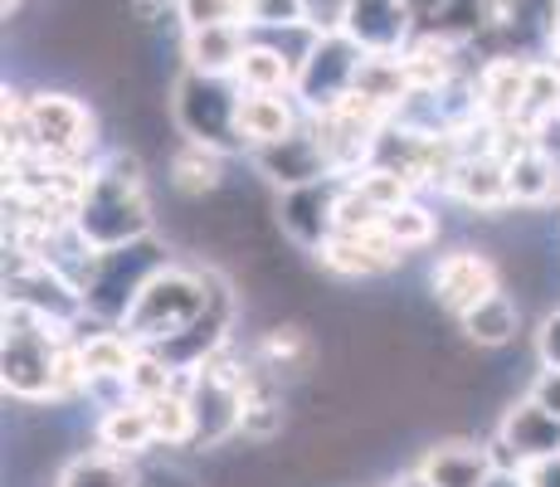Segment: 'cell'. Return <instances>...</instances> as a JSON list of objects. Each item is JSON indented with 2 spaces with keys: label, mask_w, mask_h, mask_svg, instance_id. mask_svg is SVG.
I'll return each instance as SVG.
<instances>
[{
  "label": "cell",
  "mask_w": 560,
  "mask_h": 487,
  "mask_svg": "<svg viewBox=\"0 0 560 487\" xmlns=\"http://www.w3.org/2000/svg\"><path fill=\"white\" fill-rule=\"evenodd\" d=\"M415 20L419 15L409 10V0H351L347 20H341V35L361 54H400L409 45Z\"/></svg>",
  "instance_id": "obj_7"
},
{
  "label": "cell",
  "mask_w": 560,
  "mask_h": 487,
  "mask_svg": "<svg viewBox=\"0 0 560 487\" xmlns=\"http://www.w3.org/2000/svg\"><path fill=\"white\" fill-rule=\"evenodd\" d=\"M83 375H103V381H127V371L137 366L132 337H117V332H98L79 346Z\"/></svg>",
  "instance_id": "obj_23"
},
{
  "label": "cell",
  "mask_w": 560,
  "mask_h": 487,
  "mask_svg": "<svg viewBox=\"0 0 560 487\" xmlns=\"http://www.w3.org/2000/svg\"><path fill=\"white\" fill-rule=\"evenodd\" d=\"M147 409H152V425H156V439L166 443H190L196 439V405H190L186 395H156L147 399Z\"/></svg>",
  "instance_id": "obj_25"
},
{
  "label": "cell",
  "mask_w": 560,
  "mask_h": 487,
  "mask_svg": "<svg viewBox=\"0 0 560 487\" xmlns=\"http://www.w3.org/2000/svg\"><path fill=\"white\" fill-rule=\"evenodd\" d=\"M127 390L132 399H156V395H171V366L161 356H137V366L127 371Z\"/></svg>",
  "instance_id": "obj_28"
},
{
  "label": "cell",
  "mask_w": 560,
  "mask_h": 487,
  "mask_svg": "<svg viewBox=\"0 0 560 487\" xmlns=\"http://www.w3.org/2000/svg\"><path fill=\"white\" fill-rule=\"evenodd\" d=\"M357 97L381 107L385 117L400 113L409 97H415V79L405 69V54H365L357 69Z\"/></svg>",
  "instance_id": "obj_13"
},
{
  "label": "cell",
  "mask_w": 560,
  "mask_h": 487,
  "mask_svg": "<svg viewBox=\"0 0 560 487\" xmlns=\"http://www.w3.org/2000/svg\"><path fill=\"white\" fill-rule=\"evenodd\" d=\"M98 434L107 449H117L127 459V453H142L147 443H156V425H152V409L142 405V399H132V405H117L103 415Z\"/></svg>",
  "instance_id": "obj_21"
},
{
  "label": "cell",
  "mask_w": 560,
  "mask_h": 487,
  "mask_svg": "<svg viewBox=\"0 0 560 487\" xmlns=\"http://www.w3.org/2000/svg\"><path fill=\"white\" fill-rule=\"evenodd\" d=\"M482 487H526V483H522V473H492Z\"/></svg>",
  "instance_id": "obj_36"
},
{
  "label": "cell",
  "mask_w": 560,
  "mask_h": 487,
  "mask_svg": "<svg viewBox=\"0 0 560 487\" xmlns=\"http://www.w3.org/2000/svg\"><path fill=\"white\" fill-rule=\"evenodd\" d=\"M522 483H526V487H560V453H556V459H532V463H522Z\"/></svg>",
  "instance_id": "obj_33"
},
{
  "label": "cell",
  "mask_w": 560,
  "mask_h": 487,
  "mask_svg": "<svg viewBox=\"0 0 560 487\" xmlns=\"http://www.w3.org/2000/svg\"><path fill=\"white\" fill-rule=\"evenodd\" d=\"M536 351H541L546 371H560V308L541 322V337H536Z\"/></svg>",
  "instance_id": "obj_32"
},
{
  "label": "cell",
  "mask_w": 560,
  "mask_h": 487,
  "mask_svg": "<svg viewBox=\"0 0 560 487\" xmlns=\"http://www.w3.org/2000/svg\"><path fill=\"white\" fill-rule=\"evenodd\" d=\"M79 234L93 254H117V248H132L152 224V205L142 195V166L137 156L117 151L107 156L98 171L89 176V190L79 200Z\"/></svg>",
  "instance_id": "obj_1"
},
{
  "label": "cell",
  "mask_w": 560,
  "mask_h": 487,
  "mask_svg": "<svg viewBox=\"0 0 560 487\" xmlns=\"http://www.w3.org/2000/svg\"><path fill=\"white\" fill-rule=\"evenodd\" d=\"M536 399H541L546 409H556V415H560V371H551L541 385H536Z\"/></svg>",
  "instance_id": "obj_34"
},
{
  "label": "cell",
  "mask_w": 560,
  "mask_h": 487,
  "mask_svg": "<svg viewBox=\"0 0 560 487\" xmlns=\"http://www.w3.org/2000/svg\"><path fill=\"white\" fill-rule=\"evenodd\" d=\"M63 356L54 341L49 312L15 302L5 308V390L20 399H49L59 395L63 381Z\"/></svg>",
  "instance_id": "obj_3"
},
{
  "label": "cell",
  "mask_w": 560,
  "mask_h": 487,
  "mask_svg": "<svg viewBox=\"0 0 560 487\" xmlns=\"http://www.w3.org/2000/svg\"><path fill=\"white\" fill-rule=\"evenodd\" d=\"M298 132V113L283 93H244L240 97V137L258 147H273Z\"/></svg>",
  "instance_id": "obj_17"
},
{
  "label": "cell",
  "mask_w": 560,
  "mask_h": 487,
  "mask_svg": "<svg viewBox=\"0 0 560 487\" xmlns=\"http://www.w3.org/2000/svg\"><path fill=\"white\" fill-rule=\"evenodd\" d=\"M176 15H180V25H186V30L230 25V20H240L230 0H176Z\"/></svg>",
  "instance_id": "obj_30"
},
{
  "label": "cell",
  "mask_w": 560,
  "mask_h": 487,
  "mask_svg": "<svg viewBox=\"0 0 560 487\" xmlns=\"http://www.w3.org/2000/svg\"><path fill=\"white\" fill-rule=\"evenodd\" d=\"M25 137L39 156L69 161L93 142V117H89V107L69 93H35L25 107Z\"/></svg>",
  "instance_id": "obj_6"
},
{
  "label": "cell",
  "mask_w": 560,
  "mask_h": 487,
  "mask_svg": "<svg viewBox=\"0 0 560 487\" xmlns=\"http://www.w3.org/2000/svg\"><path fill=\"white\" fill-rule=\"evenodd\" d=\"M258 166H264L268 181L298 190V186H312V181H327L331 151L322 142V132H293L273 147H258Z\"/></svg>",
  "instance_id": "obj_11"
},
{
  "label": "cell",
  "mask_w": 560,
  "mask_h": 487,
  "mask_svg": "<svg viewBox=\"0 0 560 487\" xmlns=\"http://www.w3.org/2000/svg\"><path fill=\"white\" fill-rule=\"evenodd\" d=\"M176 186L186 190V195H205V190H214V186H220V151H210V147H196V142H190V147L176 156Z\"/></svg>",
  "instance_id": "obj_26"
},
{
  "label": "cell",
  "mask_w": 560,
  "mask_h": 487,
  "mask_svg": "<svg viewBox=\"0 0 560 487\" xmlns=\"http://www.w3.org/2000/svg\"><path fill=\"white\" fill-rule=\"evenodd\" d=\"M526 79H532V63L522 59H492L488 69L478 73V107L498 123H516L522 117V103H526Z\"/></svg>",
  "instance_id": "obj_16"
},
{
  "label": "cell",
  "mask_w": 560,
  "mask_h": 487,
  "mask_svg": "<svg viewBox=\"0 0 560 487\" xmlns=\"http://www.w3.org/2000/svg\"><path fill=\"white\" fill-rule=\"evenodd\" d=\"M492 292H498V268H492L488 254L463 248V254H448L444 264L434 268V298H439V308H448L454 317H468Z\"/></svg>",
  "instance_id": "obj_9"
},
{
  "label": "cell",
  "mask_w": 560,
  "mask_h": 487,
  "mask_svg": "<svg viewBox=\"0 0 560 487\" xmlns=\"http://www.w3.org/2000/svg\"><path fill=\"white\" fill-rule=\"evenodd\" d=\"M463 332H468V341L478 346H508L516 337V322H522V312H516V302L508 292H492V298H482L478 308L468 312V317H458Z\"/></svg>",
  "instance_id": "obj_20"
},
{
  "label": "cell",
  "mask_w": 560,
  "mask_h": 487,
  "mask_svg": "<svg viewBox=\"0 0 560 487\" xmlns=\"http://www.w3.org/2000/svg\"><path fill=\"white\" fill-rule=\"evenodd\" d=\"M293 79H298V63L283 59V49H273V45H249L240 73H234V83L244 93H283V89H293Z\"/></svg>",
  "instance_id": "obj_18"
},
{
  "label": "cell",
  "mask_w": 560,
  "mask_h": 487,
  "mask_svg": "<svg viewBox=\"0 0 560 487\" xmlns=\"http://www.w3.org/2000/svg\"><path fill=\"white\" fill-rule=\"evenodd\" d=\"M210 312V278L186 274V268H156L137 302L127 308L122 332L132 341H176Z\"/></svg>",
  "instance_id": "obj_2"
},
{
  "label": "cell",
  "mask_w": 560,
  "mask_h": 487,
  "mask_svg": "<svg viewBox=\"0 0 560 487\" xmlns=\"http://www.w3.org/2000/svg\"><path fill=\"white\" fill-rule=\"evenodd\" d=\"M249 25L298 30V25H307V10H303V0H254V5H249Z\"/></svg>",
  "instance_id": "obj_29"
},
{
  "label": "cell",
  "mask_w": 560,
  "mask_h": 487,
  "mask_svg": "<svg viewBox=\"0 0 560 487\" xmlns=\"http://www.w3.org/2000/svg\"><path fill=\"white\" fill-rule=\"evenodd\" d=\"M390 487H434V483H429V478H424V473H419V468H415V473H405V478H395Z\"/></svg>",
  "instance_id": "obj_37"
},
{
  "label": "cell",
  "mask_w": 560,
  "mask_h": 487,
  "mask_svg": "<svg viewBox=\"0 0 560 487\" xmlns=\"http://www.w3.org/2000/svg\"><path fill=\"white\" fill-rule=\"evenodd\" d=\"M498 443L512 453L516 463L556 459V453H560V415H556V409H546L536 395L516 399L508 415H502Z\"/></svg>",
  "instance_id": "obj_10"
},
{
  "label": "cell",
  "mask_w": 560,
  "mask_h": 487,
  "mask_svg": "<svg viewBox=\"0 0 560 487\" xmlns=\"http://www.w3.org/2000/svg\"><path fill=\"white\" fill-rule=\"evenodd\" d=\"M249 39H244V20L230 25H205V30H186V69L190 73H210V79H230L240 73Z\"/></svg>",
  "instance_id": "obj_12"
},
{
  "label": "cell",
  "mask_w": 560,
  "mask_h": 487,
  "mask_svg": "<svg viewBox=\"0 0 560 487\" xmlns=\"http://www.w3.org/2000/svg\"><path fill=\"white\" fill-rule=\"evenodd\" d=\"M508 176L516 205H541L556 190V161L541 147H516V156H508Z\"/></svg>",
  "instance_id": "obj_19"
},
{
  "label": "cell",
  "mask_w": 560,
  "mask_h": 487,
  "mask_svg": "<svg viewBox=\"0 0 560 487\" xmlns=\"http://www.w3.org/2000/svg\"><path fill=\"white\" fill-rule=\"evenodd\" d=\"M560 113V69L556 63H532V79H526V103H522V117L516 123L536 127L546 117Z\"/></svg>",
  "instance_id": "obj_24"
},
{
  "label": "cell",
  "mask_w": 560,
  "mask_h": 487,
  "mask_svg": "<svg viewBox=\"0 0 560 487\" xmlns=\"http://www.w3.org/2000/svg\"><path fill=\"white\" fill-rule=\"evenodd\" d=\"M419 473L434 487H482L498 468H492L488 449H478V443H434L419 463Z\"/></svg>",
  "instance_id": "obj_15"
},
{
  "label": "cell",
  "mask_w": 560,
  "mask_h": 487,
  "mask_svg": "<svg viewBox=\"0 0 560 487\" xmlns=\"http://www.w3.org/2000/svg\"><path fill=\"white\" fill-rule=\"evenodd\" d=\"M347 5L351 0H303V10H307V25L317 30H341V20H347Z\"/></svg>",
  "instance_id": "obj_31"
},
{
  "label": "cell",
  "mask_w": 560,
  "mask_h": 487,
  "mask_svg": "<svg viewBox=\"0 0 560 487\" xmlns=\"http://www.w3.org/2000/svg\"><path fill=\"white\" fill-rule=\"evenodd\" d=\"M448 190H454L458 200H468L472 210H502V205L512 200L508 161H498L492 151H482V156H463L454 181H448Z\"/></svg>",
  "instance_id": "obj_14"
},
{
  "label": "cell",
  "mask_w": 560,
  "mask_h": 487,
  "mask_svg": "<svg viewBox=\"0 0 560 487\" xmlns=\"http://www.w3.org/2000/svg\"><path fill=\"white\" fill-rule=\"evenodd\" d=\"M59 487H142L122 453H83L59 473Z\"/></svg>",
  "instance_id": "obj_22"
},
{
  "label": "cell",
  "mask_w": 560,
  "mask_h": 487,
  "mask_svg": "<svg viewBox=\"0 0 560 487\" xmlns=\"http://www.w3.org/2000/svg\"><path fill=\"white\" fill-rule=\"evenodd\" d=\"M409 10H415V15H444V10H448V0H409Z\"/></svg>",
  "instance_id": "obj_35"
},
{
  "label": "cell",
  "mask_w": 560,
  "mask_h": 487,
  "mask_svg": "<svg viewBox=\"0 0 560 487\" xmlns=\"http://www.w3.org/2000/svg\"><path fill=\"white\" fill-rule=\"evenodd\" d=\"M240 97H244L240 83L186 69L176 79V89H171V113H176V127L196 147L234 151V147H244V137H240Z\"/></svg>",
  "instance_id": "obj_4"
},
{
  "label": "cell",
  "mask_w": 560,
  "mask_h": 487,
  "mask_svg": "<svg viewBox=\"0 0 560 487\" xmlns=\"http://www.w3.org/2000/svg\"><path fill=\"white\" fill-rule=\"evenodd\" d=\"M142 487H190V483H180V478H166V473H156V478H147Z\"/></svg>",
  "instance_id": "obj_38"
},
{
  "label": "cell",
  "mask_w": 560,
  "mask_h": 487,
  "mask_svg": "<svg viewBox=\"0 0 560 487\" xmlns=\"http://www.w3.org/2000/svg\"><path fill=\"white\" fill-rule=\"evenodd\" d=\"M337 195L341 186H331V181H312V186L288 190L283 205H278V224L288 230V240L317 254L337 234Z\"/></svg>",
  "instance_id": "obj_8"
},
{
  "label": "cell",
  "mask_w": 560,
  "mask_h": 487,
  "mask_svg": "<svg viewBox=\"0 0 560 487\" xmlns=\"http://www.w3.org/2000/svg\"><path fill=\"white\" fill-rule=\"evenodd\" d=\"M381 230L390 234V240L400 244V248H415V244H429V240H434V214L419 210V205L409 200V205H400V210L385 214Z\"/></svg>",
  "instance_id": "obj_27"
},
{
  "label": "cell",
  "mask_w": 560,
  "mask_h": 487,
  "mask_svg": "<svg viewBox=\"0 0 560 487\" xmlns=\"http://www.w3.org/2000/svg\"><path fill=\"white\" fill-rule=\"evenodd\" d=\"M365 54L351 45L341 30H322L307 45V54L298 59V79H293V97H303V107L312 113H337L351 93H357V69Z\"/></svg>",
  "instance_id": "obj_5"
}]
</instances>
